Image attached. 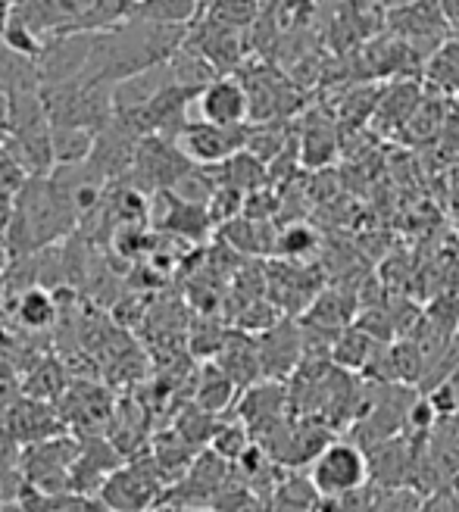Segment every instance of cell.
Segmentation results:
<instances>
[{
  "label": "cell",
  "mask_w": 459,
  "mask_h": 512,
  "mask_svg": "<svg viewBox=\"0 0 459 512\" xmlns=\"http://www.w3.org/2000/svg\"><path fill=\"white\" fill-rule=\"evenodd\" d=\"M169 491V478L150 453L122 463L100 484L97 500L110 512H153Z\"/></svg>",
  "instance_id": "obj_1"
},
{
  "label": "cell",
  "mask_w": 459,
  "mask_h": 512,
  "mask_svg": "<svg viewBox=\"0 0 459 512\" xmlns=\"http://www.w3.org/2000/svg\"><path fill=\"white\" fill-rule=\"evenodd\" d=\"M369 478V453L356 441H331L310 463V481L322 500L360 494Z\"/></svg>",
  "instance_id": "obj_2"
},
{
  "label": "cell",
  "mask_w": 459,
  "mask_h": 512,
  "mask_svg": "<svg viewBox=\"0 0 459 512\" xmlns=\"http://www.w3.org/2000/svg\"><path fill=\"white\" fill-rule=\"evenodd\" d=\"M82 444L75 438H47L38 444H29L19 456L22 463V478H25V488L50 494V497H69V475L75 459H79Z\"/></svg>",
  "instance_id": "obj_3"
},
{
  "label": "cell",
  "mask_w": 459,
  "mask_h": 512,
  "mask_svg": "<svg viewBox=\"0 0 459 512\" xmlns=\"http://www.w3.org/2000/svg\"><path fill=\"white\" fill-rule=\"evenodd\" d=\"M391 35L403 38L419 57L435 54V50L447 41L450 19L441 7V0H406L388 10Z\"/></svg>",
  "instance_id": "obj_4"
},
{
  "label": "cell",
  "mask_w": 459,
  "mask_h": 512,
  "mask_svg": "<svg viewBox=\"0 0 459 512\" xmlns=\"http://www.w3.org/2000/svg\"><path fill=\"white\" fill-rule=\"evenodd\" d=\"M175 144L182 147L185 157L194 166H222L232 160L235 153L247 150V125L228 128V125H213V122H188L178 132Z\"/></svg>",
  "instance_id": "obj_5"
},
{
  "label": "cell",
  "mask_w": 459,
  "mask_h": 512,
  "mask_svg": "<svg viewBox=\"0 0 459 512\" xmlns=\"http://www.w3.org/2000/svg\"><path fill=\"white\" fill-rule=\"evenodd\" d=\"M194 107H197V119L213 125L238 128L250 122V94L244 82L232 79V75H216L213 82L203 85L194 97Z\"/></svg>",
  "instance_id": "obj_6"
},
{
  "label": "cell",
  "mask_w": 459,
  "mask_h": 512,
  "mask_svg": "<svg viewBox=\"0 0 459 512\" xmlns=\"http://www.w3.org/2000/svg\"><path fill=\"white\" fill-rule=\"evenodd\" d=\"M257 347H260L263 378L282 381L291 372H297L300 363L306 360V335L294 322H275L266 331H260Z\"/></svg>",
  "instance_id": "obj_7"
},
{
  "label": "cell",
  "mask_w": 459,
  "mask_h": 512,
  "mask_svg": "<svg viewBox=\"0 0 459 512\" xmlns=\"http://www.w3.org/2000/svg\"><path fill=\"white\" fill-rule=\"evenodd\" d=\"M122 466V450L107 438H88L75 459L72 475H69V491L72 494H91L100 491V484L107 481L110 472Z\"/></svg>",
  "instance_id": "obj_8"
},
{
  "label": "cell",
  "mask_w": 459,
  "mask_h": 512,
  "mask_svg": "<svg viewBox=\"0 0 459 512\" xmlns=\"http://www.w3.org/2000/svg\"><path fill=\"white\" fill-rule=\"evenodd\" d=\"M216 366L232 378L238 388H250L263 378V363H260V347L257 338L250 335H225L219 353H216Z\"/></svg>",
  "instance_id": "obj_9"
},
{
  "label": "cell",
  "mask_w": 459,
  "mask_h": 512,
  "mask_svg": "<svg viewBox=\"0 0 459 512\" xmlns=\"http://www.w3.org/2000/svg\"><path fill=\"white\" fill-rule=\"evenodd\" d=\"M238 391H241L238 384H235L232 378H228L216 363H210L207 369L200 372V378H197L194 403H197L200 409H207V413L219 416V413H225V409L235 403V394H238Z\"/></svg>",
  "instance_id": "obj_10"
},
{
  "label": "cell",
  "mask_w": 459,
  "mask_h": 512,
  "mask_svg": "<svg viewBox=\"0 0 459 512\" xmlns=\"http://www.w3.org/2000/svg\"><path fill=\"white\" fill-rule=\"evenodd\" d=\"M16 319L32 328V331H41V328H50L57 319V303H54V294L44 291V288H29L22 291L19 303H16Z\"/></svg>",
  "instance_id": "obj_11"
},
{
  "label": "cell",
  "mask_w": 459,
  "mask_h": 512,
  "mask_svg": "<svg viewBox=\"0 0 459 512\" xmlns=\"http://www.w3.org/2000/svg\"><path fill=\"white\" fill-rule=\"evenodd\" d=\"M253 444V434L244 422H225V425H216V434L210 441V450H216L219 456H225L228 463H238V459L250 450Z\"/></svg>",
  "instance_id": "obj_12"
},
{
  "label": "cell",
  "mask_w": 459,
  "mask_h": 512,
  "mask_svg": "<svg viewBox=\"0 0 459 512\" xmlns=\"http://www.w3.org/2000/svg\"><path fill=\"white\" fill-rule=\"evenodd\" d=\"M425 497L419 494V488H406V484H397V488H385L375 500L378 512H422Z\"/></svg>",
  "instance_id": "obj_13"
},
{
  "label": "cell",
  "mask_w": 459,
  "mask_h": 512,
  "mask_svg": "<svg viewBox=\"0 0 459 512\" xmlns=\"http://www.w3.org/2000/svg\"><path fill=\"white\" fill-rule=\"evenodd\" d=\"M316 244L319 241L310 225H291V228H285V235L278 238V250L291 256V260H306V253H313Z\"/></svg>",
  "instance_id": "obj_14"
},
{
  "label": "cell",
  "mask_w": 459,
  "mask_h": 512,
  "mask_svg": "<svg viewBox=\"0 0 459 512\" xmlns=\"http://www.w3.org/2000/svg\"><path fill=\"white\" fill-rule=\"evenodd\" d=\"M422 512H459V500L453 494L438 491V494H431V500H425Z\"/></svg>",
  "instance_id": "obj_15"
},
{
  "label": "cell",
  "mask_w": 459,
  "mask_h": 512,
  "mask_svg": "<svg viewBox=\"0 0 459 512\" xmlns=\"http://www.w3.org/2000/svg\"><path fill=\"white\" fill-rule=\"evenodd\" d=\"M13 16H16V4H13V0H0V35L7 32V25L13 22Z\"/></svg>",
  "instance_id": "obj_16"
},
{
  "label": "cell",
  "mask_w": 459,
  "mask_h": 512,
  "mask_svg": "<svg viewBox=\"0 0 459 512\" xmlns=\"http://www.w3.org/2000/svg\"><path fill=\"white\" fill-rule=\"evenodd\" d=\"M182 512H216V509H182Z\"/></svg>",
  "instance_id": "obj_17"
}]
</instances>
